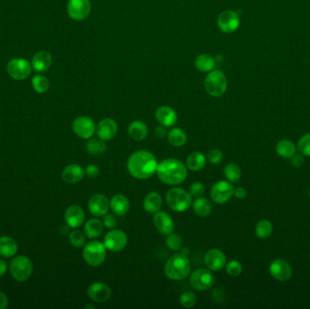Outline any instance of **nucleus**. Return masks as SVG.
Here are the masks:
<instances>
[{
  "label": "nucleus",
  "mask_w": 310,
  "mask_h": 309,
  "mask_svg": "<svg viewBox=\"0 0 310 309\" xmlns=\"http://www.w3.org/2000/svg\"><path fill=\"white\" fill-rule=\"evenodd\" d=\"M206 158L200 152H191L187 158L186 164L191 171H198L205 166Z\"/></svg>",
  "instance_id": "31"
},
{
  "label": "nucleus",
  "mask_w": 310,
  "mask_h": 309,
  "mask_svg": "<svg viewBox=\"0 0 310 309\" xmlns=\"http://www.w3.org/2000/svg\"><path fill=\"white\" fill-rule=\"evenodd\" d=\"M154 133H155V136L157 138H163V137H165L167 135V130H166L165 126H163V125L161 124V125H159V126L155 128Z\"/></svg>",
  "instance_id": "48"
},
{
  "label": "nucleus",
  "mask_w": 310,
  "mask_h": 309,
  "mask_svg": "<svg viewBox=\"0 0 310 309\" xmlns=\"http://www.w3.org/2000/svg\"><path fill=\"white\" fill-rule=\"evenodd\" d=\"M192 208L195 214L198 215L199 217H207L211 213L212 210V206L209 200L202 197H199L193 201Z\"/></svg>",
  "instance_id": "32"
},
{
  "label": "nucleus",
  "mask_w": 310,
  "mask_h": 309,
  "mask_svg": "<svg viewBox=\"0 0 310 309\" xmlns=\"http://www.w3.org/2000/svg\"><path fill=\"white\" fill-rule=\"evenodd\" d=\"M309 196H310V190H309Z\"/></svg>",
  "instance_id": "55"
},
{
  "label": "nucleus",
  "mask_w": 310,
  "mask_h": 309,
  "mask_svg": "<svg viewBox=\"0 0 310 309\" xmlns=\"http://www.w3.org/2000/svg\"><path fill=\"white\" fill-rule=\"evenodd\" d=\"M153 224L158 231L163 235H169L174 230L173 219L167 212L157 211L153 215Z\"/></svg>",
  "instance_id": "19"
},
{
  "label": "nucleus",
  "mask_w": 310,
  "mask_h": 309,
  "mask_svg": "<svg viewBox=\"0 0 310 309\" xmlns=\"http://www.w3.org/2000/svg\"><path fill=\"white\" fill-rule=\"evenodd\" d=\"M234 187L229 181H220L211 187L210 198L218 204L228 202L233 196Z\"/></svg>",
  "instance_id": "10"
},
{
  "label": "nucleus",
  "mask_w": 310,
  "mask_h": 309,
  "mask_svg": "<svg viewBox=\"0 0 310 309\" xmlns=\"http://www.w3.org/2000/svg\"><path fill=\"white\" fill-rule=\"evenodd\" d=\"M52 64V57L47 51L37 53L32 59V67L39 73L48 70Z\"/></svg>",
  "instance_id": "26"
},
{
  "label": "nucleus",
  "mask_w": 310,
  "mask_h": 309,
  "mask_svg": "<svg viewBox=\"0 0 310 309\" xmlns=\"http://www.w3.org/2000/svg\"><path fill=\"white\" fill-rule=\"evenodd\" d=\"M224 175L229 182H238L241 177V171L236 163H229L225 167Z\"/></svg>",
  "instance_id": "36"
},
{
  "label": "nucleus",
  "mask_w": 310,
  "mask_h": 309,
  "mask_svg": "<svg viewBox=\"0 0 310 309\" xmlns=\"http://www.w3.org/2000/svg\"><path fill=\"white\" fill-rule=\"evenodd\" d=\"M233 195L238 199H244L247 196V191L242 187H238L234 189Z\"/></svg>",
  "instance_id": "51"
},
{
  "label": "nucleus",
  "mask_w": 310,
  "mask_h": 309,
  "mask_svg": "<svg viewBox=\"0 0 310 309\" xmlns=\"http://www.w3.org/2000/svg\"><path fill=\"white\" fill-rule=\"evenodd\" d=\"M304 163V155L295 154L292 157V164L294 167H300Z\"/></svg>",
  "instance_id": "49"
},
{
  "label": "nucleus",
  "mask_w": 310,
  "mask_h": 309,
  "mask_svg": "<svg viewBox=\"0 0 310 309\" xmlns=\"http://www.w3.org/2000/svg\"><path fill=\"white\" fill-rule=\"evenodd\" d=\"M86 234L83 233L81 230L75 229L69 235V241L73 247L79 248L86 245Z\"/></svg>",
  "instance_id": "39"
},
{
  "label": "nucleus",
  "mask_w": 310,
  "mask_h": 309,
  "mask_svg": "<svg viewBox=\"0 0 310 309\" xmlns=\"http://www.w3.org/2000/svg\"><path fill=\"white\" fill-rule=\"evenodd\" d=\"M10 301L4 292L0 291V309H6L9 306Z\"/></svg>",
  "instance_id": "50"
},
{
  "label": "nucleus",
  "mask_w": 310,
  "mask_h": 309,
  "mask_svg": "<svg viewBox=\"0 0 310 309\" xmlns=\"http://www.w3.org/2000/svg\"><path fill=\"white\" fill-rule=\"evenodd\" d=\"M271 276L278 281L288 280L292 276V268L287 262L283 259H277L269 266Z\"/></svg>",
  "instance_id": "21"
},
{
  "label": "nucleus",
  "mask_w": 310,
  "mask_h": 309,
  "mask_svg": "<svg viewBox=\"0 0 310 309\" xmlns=\"http://www.w3.org/2000/svg\"><path fill=\"white\" fill-rule=\"evenodd\" d=\"M214 276L205 268H198L191 273L190 284L196 290L204 291L210 289L214 284Z\"/></svg>",
  "instance_id": "8"
},
{
  "label": "nucleus",
  "mask_w": 310,
  "mask_h": 309,
  "mask_svg": "<svg viewBox=\"0 0 310 309\" xmlns=\"http://www.w3.org/2000/svg\"><path fill=\"white\" fill-rule=\"evenodd\" d=\"M207 159L211 164H218L223 159V154L218 149H212L207 152Z\"/></svg>",
  "instance_id": "44"
},
{
  "label": "nucleus",
  "mask_w": 310,
  "mask_h": 309,
  "mask_svg": "<svg viewBox=\"0 0 310 309\" xmlns=\"http://www.w3.org/2000/svg\"><path fill=\"white\" fill-rule=\"evenodd\" d=\"M99 167L96 166L95 164H90L86 167V174L89 178H96L99 175Z\"/></svg>",
  "instance_id": "47"
},
{
  "label": "nucleus",
  "mask_w": 310,
  "mask_h": 309,
  "mask_svg": "<svg viewBox=\"0 0 310 309\" xmlns=\"http://www.w3.org/2000/svg\"><path fill=\"white\" fill-rule=\"evenodd\" d=\"M7 71L16 80H24L30 76L32 67L24 58H15L8 64Z\"/></svg>",
  "instance_id": "11"
},
{
  "label": "nucleus",
  "mask_w": 310,
  "mask_h": 309,
  "mask_svg": "<svg viewBox=\"0 0 310 309\" xmlns=\"http://www.w3.org/2000/svg\"><path fill=\"white\" fill-rule=\"evenodd\" d=\"M197 298L192 292H185L180 297V303L185 308H191L195 304Z\"/></svg>",
  "instance_id": "41"
},
{
  "label": "nucleus",
  "mask_w": 310,
  "mask_h": 309,
  "mask_svg": "<svg viewBox=\"0 0 310 309\" xmlns=\"http://www.w3.org/2000/svg\"><path fill=\"white\" fill-rule=\"evenodd\" d=\"M86 151L88 153L93 155L101 154L106 151V144L103 140L92 139L88 143H86Z\"/></svg>",
  "instance_id": "35"
},
{
  "label": "nucleus",
  "mask_w": 310,
  "mask_h": 309,
  "mask_svg": "<svg viewBox=\"0 0 310 309\" xmlns=\"http://www.w3.org/2000/svg\"><path fill=\"white\" fill-rule=\"evenodd\" d=\"M92 5L89 0H69L67 4V13L72 19L82 21L90 15Z\"/></svg>",
  "instance_id": "12"
},
{
  "label": "nucleus",
  "mask_w": 310,
  "mask_h": 309,
  "mask_svg": "<svg viewBox=\"0 0 310 309\" xmlns=\"http://www.w3.org/2000/svg\"><path fill=\"white\" fill-rule=\"evenodd\" d=\"M86 214L84 209L78 205H72L67 208L65 212V220L67 225L72 228L81 227L85 222Z\"/></svg>",
  "instance_id": "18"
},
{
  "label": "nucleus",
  "mask_w": 310,
  "mask_h": 309,
  "mask_svg": "<svg viewBox=\"0 0 310 309\" xmlns=\"http://www.w3.org/2000/svg\"><path fill=\"white\" fill-rule=\"evenodd\" d=\"M87 295L90 299L95 302L105 303L110 299L112 290L109 285H106L105 283L96 282L89 285L87 289Z\"/></svg>",
  "instance_id": "16"
},
{
  "label": "nucleus",
  "mask_w": 310,
  "mask_h": 309,
  "mask_svg": "<svg viewBox=\"0 0 310 309\" xmlns=\"http://www.w3.org/2000/svg\"><path fill=\"white\" fill-rule=\"evenodd\" d=\"M278 155L284 158H292L296 154V146L288 140L279 141L276 147Z\"/></svg>",
  "instance_id": "34"
},
{
  "label": "nucleus",
  "mask_w": 310,
  "mask_h": 309,
  "mask_svg": "<svg viewBox=\"0 0 310 309\" xmlns=\"http://www.w3.org/2000/svg\"><path fill=\"white\" fill-rule=\"evenodd\" d=\"M110 209V202L103 194H94L88 200V209L96 217L105 216Z\"/></svg>",
  "instance_id": "15"
},
{
  "label": "nucleus",
  "mask_w": 310,
  "mask_h": 309,
  "mask_svg": "<svg viewBox=\"0 0 310 309\" xmlns=\"http://www.w3.org/2000/svg\"><path fill=\"white\" fill-rule=\"evenodd\" d=\"M166 201L168 206L177 212L186 211L192 203L191 194L181 188H172L168 190Z\"/></svg>",
  "instance_id": "5"
},
{
  "label": "nucleus",
  "mask_w": 310,
  "mask_h": 309,
  "mask_svg": "<svg viewBox=\"0 0 310 309\" xmlns=\"http://www.w3.org/2000/svg\"><path fill=\"white\" fill-rule=\"evenodd\" d=\"M181 254H183L184 256H187V257H188V255L190 254V251H189V248H187V247H183V248H181Z\"/></svg>",
  "instance_id": "53"
},
{
  "label": "nucleus",
  "mask_w": 310,
  "mask_h": 309,
  "mask_svg": "<svg viewBox=\"0 0 310 309\" xmlns=\"http://www.w3.org/2000/svg\"><path fill=\"white\" fill-rule=\"evenodd\" d=\"M155 117L160 124L167 127H172L176 124L178 116L175 110L167 105L160 106L155 112Z\"/></svg>",
  "instance_id": "22"
},
{
  "label": "nucleus",
  "mask_w": 310,
  "mask_h": 309,
  "mask_svg": "<svg viewBox=\"0 0 310 309\" xmlns=\"http://www.w3.org/2000/svg\"><path fill=\"white\" fill-rule=\"evenodd\" d=\"M128 238L127 235L121 229L112 228L108 233L105 235V244L106 249L113 252H119L127 246Z\"/></svg>",
  "instance_id": "9"
},
{
  "label": "nucleus",
  "mask_w": 310,
  "mask_h": 309,
  "mask_svg": "<svg viewBox=\"0 0 310 309\" xmlns=\"http://www.w3.org/2000/svg\"><path fill=\"white\" fill-rule=\"evenodd\" d=\"M166 246L173 251L180 250L182 247V238L178 234L173 232L169 234L166 238Z\"/></svg>",
  "instance_id": "40"
},
{
  "label": "nucleus",
  "mask_w": 310,
  "mask_h": 309,
  "mask_svg": "<svg viewBox=\"0 0 310 309\" xmlns=\"http://www.w3.org/2000/svg\"><path fill=\"white\" fill-rule=\"evenodd\" d=\"M228 81L224 74L220 70H212L205 77L204 87L210 96L220 97L225 94Z\"/></svg>",
  "instance_id": "6"
},
{
  "label": "nucleus",
  "mask_w": 310,
  "mask_h": 309,
  "mask_svg": "<svg viewBox=\"0 0 310 309\" xmlns=\"http://www.w3.org/2000/svg\"><path fill=\"white\" fill-rule=\"evenodd\" d=\"M240 19L237 12L232 10H226L220 13L217 24L221 32L226 34L233 33L239 29Z\"/></svg>",
  "instance_id": "13"
},
{
  "label": "nucleus",
  "mask_w": 310,
  "mask_h": 309,
  "mask_svg": "<svg viewBox=\"0 0 310 309\" xmlns=\"http://www.w3.org/2000/svg\"><path fill=\"white\" fill-rule=\"evenodd\" d=\"M130 137L135 141H142L148 135V127L142 121H134L128 128Z\"/></svg>",
  "instance_id": "28"
},
{
  "label": "nucleus",
  "mask_w": 310,
  "mask_h": 309,
  "mask_svg": "<svg viewBox=\"0 0 310 309\" xmlns=\"http://www.w3.org/2000/svg\"><path fill=\"white\" fill-rule=\"evenodd\" d=\"M103 224L105 225L107 228H115L117 225V220L115 219V216L112 214H106L104 216L103 219Z\"/></svg>",
  "instance_id": "46"
},
{
  "label": "nucleus",
  "mask_w": 310,
  "mask_h": 309,
  "mask_svg": "<svg viewBox=\"0 0 310 309\" xmlns=\"http://www.w3.org/2000/svg\"><path fill=\"white\" fill-rule=\"evenodd\" d=\"M298 150L303 155L310 156V133L301 137L298 142Z\"/></svg>",
  "instance_id": "42"
},
{
  "label": "nucleus",
  "mask_w": 310,
  "mask_h": 309,
  "mask_svg": "<svg viewBox=\"0 0 310 309\" xmlns=\"http://www.w3.org/2000/svg\"><path fill=\"white\" fill-rule=\"evenodd\" d=\"M18 244L14 238L10 236L0 237V256L4 258L14 257L18 252Z\"/></svg>",
  "instance_id": "25"
},
{
  "label": "nucleus",
  "mask_w": 310,
  "mask_h": 309,
  "mask_svg": "<svg viewBox=\"0 0 310 309\" xmlns=\"http://www.w3.org/2000/svg\"><path fill=\"white\" fill-rule=\"evenodd\" d=\"M156 172L159 179L168 185H179L187 177L186 166L176 159H166L158 163Z\"/></svg>",
  "instance_id": "2"
},
{
  "label": "nucleus",
  "mask_w": 310,
  "mask_h": 309,
  "mask_svg": "<svg viewBox=\"0 0 310 309\" xmlns=\"http://www.w3.org/2000/svg\"><path fill=\"white\" fill-rule=\"evenodd\" d=\"M204 261L209 269L218 271L226 266V256L220 249L211 248L206 253Z\"/></svg>",
  "instance_id": "20"
},
{
  "label": "nucleus",
  "mask_w": 310,
  "mask_h": 309,
  "mask_svg": "<svg viewBox=\"0 0 310 309\" xmlns=\"http://www.w3.org/2000/svg\"><path fill=\"white\" fill-rule=\"evenodd\" d=\"M104 230V224L99 219H91L85 224L84 231L86 237L89 238H96L100 237Z\"/></svg>",
  "instance_id": "30"
},
{
  "label": "nucleus",
  "mask_w": 310,
  "mask_h": 309,
  "mask_svg": "<svg viewBox=\"0 0 310 309\" xmlns=\"http://www.w3.org/2000/svg\"><path fill=\"white\" fill-rule=\"evenodd\" d=\"M162 206V198L156 191L148 193L143 200V208L149 213H156Z\"/></svg>",
  "instance_id": "27"
},
{
  "label": "nucleus",
  "mask_w": 310,
  "mask_h": 309,
  "mask_svg": "<svg viewBox=\"0 0 310 309\" xmlns=\"http://www.w3.org/2000/svg\"><path fill=\"white\" fill-rule=\"evenodd\" d=\"M83 257L85 261L92 266H98L102 265L106 257V247L105 244L93 240L84 246Z\"/></svg>",
  "instance_id": "7"
},
{
  "label": "nucleus",
  "mask_w": 310,
  "mask_h": 309,
  "mask_svg": "<svg viewBox=\"0 0 310 309\" xmlns=\"http://www.w3.org/2000/svg\"><path fill=\"white\" fill-rule=\"evenodd\" d=\"M226 270L229 276H239L242 272V265L237 260H231L226 265Z\"/></svg>",
  "instance_id": "43"
},
{
  "label": "nucleus",
  "mask_w": 310,
  "mask_h": 309,
  "mask_svg": "<svg viewBox=\"0 0 310 309\" xmlns=\"http://www.w3.org/2000/svg\"><path fill=\"white\" fill-rule=\"evenodd\" d=\"M72 128L74 133L82 139H90L96 131L95 122L87 116H79L74 120Z\"/></svg>",
  "instance_id": "14"
},
{
  "label": "nucleus",
  "mask_w": 310,
  "mask_h": 309,
  "mask_svg": "<svg viewBox=\"0 0 310 309\" xmlns=\"http://www.w3.org/2000/svg\"><path fill=\"white\" fill-rule=\"evenodd\" d=\"M85 308H95V305H93V304H86V306H85Z\"/></svg>",
  "instance_id": "54"
},
{
  "label": "nucleus",
  "mask_w": 310,
  "mask_h": 309,
  "mask_svg": "<svg viewBox=\"0 0 310 309\" xmlns=\"http://www.w3.org/2000/svg\"><path fill=\"white\" fill-rule=\"evenodd\" d=\"M191 262L187 256L181 253L173 255L164 266V273L172 280L185 279L191 273Z\"/></svg>",
  "instance_id": "3"
},
{
  "label": "nucleus",
  "mask_w": 310,
  "mask_h": 309,
  "mask_svg": "<svg viewBox=\"0 0 310 309\" xmlns=\"http://www.w3.org/2000/svg\"><path fill=\"white\" fill-rule=\"evenodd\" d=\"M168 141L173 146L180 147L184 145L187 142V134L182 129L172 128L168 133Z\"/></svg>",
  "instance_id": "33"
},
{
  "label": "nucleus",
  "mask_w": 310,
  "mask_h": 309,
  "mask_svg": "<svg viewBox=\"0 0 310 309\" xmlns=\"http://www.w3.org/2000/svg\"><path fill=\"white\" fill-rule=\"evenodd\" d=\"M158 162L152 152L141 150L134 152L127 162V169L132 176L138 180H146L157 170Z\"/></svg>",
  "instance_id": "1"
},
{
  "label": "nucleus",
  "mask_w": 310,
  "mask_h": 309,
  "mask_svg": "<svg viewBox=\"0 0 310 309\" xmlns=\"http://www.w3.org/2000/svg\"><path fill=\"white\" fill-rule=\"evenodd\" d=\"M110 209L114 214L124 216L129 211V200L123 194H116L111 200Z\"/></svg>",
  "instance_id": "24"
},
{
  "label": "nucleus",
  "mask_w": 310,
  "mask_h": 309,
  "mask_svg": "<svg viewBox=\"0 0 310 309\" xmlns=\"http://www.w3.org/2000/svg\"><path fill=\"white\" fill-rule=\"evenodd\" d=\"M9 269V265L4 259H0V277L4 276Z\"/></svg>",
  "instance_id": "52"
},
{
  "label": "nucleus",
  "mask_w": 310,
  "mask_h": 309,
  "mask_svg": "<svg viewBox=\"0 0 310 309\" xmlns=\"http://www.w3.org/2000/svg\"><path fill=\"white\" fill-rule=\"evenodd\" d=\"M32 86L36 92H38L39 94H44L49 88V81L46 76L37 75L34 76L32 79Z\"/></svg>",
  "instance_id": "38"
},
{
  "label": "nucleus",
  "mask_w": 310,
  "mask_h": 309,
  "mask_svg": "<svg viewBox=\"0 0 310 309\" xmlns=\"http://www.w3.org/2000/svg\"><path fill=\"white\" fill-rule=\"evenodd\" d=\"M273 226L271 222L267 219L260 220L255 228L256 235L259 238H267L271 235Z\"/></svg>",
  "instance_id": "37"
},
{
  "label": "nucleus",
  "mask_w": 310,
  "mask_h": 309,
  "mask_svg": "<svg viewBox=\"0 0 310 309\" xmlns=\"http://www.w3.org/2000/svg\"><path fill=\"white\" fill-rule=\"evenodd\" d=\"M194 65L197 70L203 73H210V71L214 70L216 62L214 58L210 55L201 54L196 57Z\"/></svg>",
  "instance_id": "29"
},
{
  "label": "nucleus",
  "mask_w": 310,
  "mask_h": 309,
  "mask_svg": "<svg viewBox=\"0 0 310 309\" xmlns=\"http://www.w3.org/2000/svg\"><path fill=\"white\" fill-rule=\"evenodd\" d=\"M10 274L15 280L26 282L29 280L33 273V263L26 256L15 257L10 263Z\"/></svg>",
  "instance_id": "4"
},
{
  "label": "nucleus",
  "mask_w": 310,
  "mask_h": 309,
  "mask_svg": "<svg viewBox=\"0 0 310 309\" xmlns=\"http://www.w3.org/2000/svg\"><path fill=\"white\" fill-rule=\"evenodd\" d=\"M117 131H118V125L115 120L105 118L97 124L96 133L98 138L106 142L115 138Z\"/></svg>",
  "instance_id": "17"
},
{
  "label": "nucleus",
  "mask_w": 310,
  "mask_h": 309,
  "mask_svg": "<svg viewBox=\"0 0 310 309\" xmlns=\"http://www.w3.org/2000/svg\"><path fill=\"white\" fill-rule=\"evenodd\" d=\"M204 191H205V187L201 182L192 183L189 189V193L191 194V197H195V198L201 197L204 194Z\"/></svg>",
  "instance_id": "45"
},
{
  "label": "nucleus",
  "mask_w": 310,
  "mask_h": 309,
  "mask_svg": "<svg viewBox=\"0 0 310 309\" xmlns=\"http://www.w3.org/2000/svg\"><path fill=\"white\" fill-rule=\"evenodd\" d=\"M86 174V171L79 164L73 163L64 169L62 172L63 181L68 184H75L81 181Z\"/></svg>",
  "instance_id": "23"
}]
</instances>
